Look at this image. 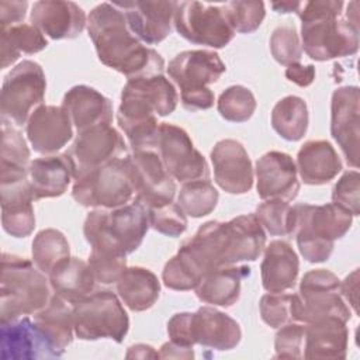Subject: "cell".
<instances>
[{
    "instance_id": "cell-19",
    "label": "cell",
    "mask_w": 360,
    "mask_h": 360,
    "mask_svg": "<svg viewBox=\"0 0 360 360\" xmlns=\"http://www.w3.org/2000/svg\"><path fill=\"white\" fill-rule=\"evenodd\" d=\"M129 31L149 45L162 42L172 31L177 1H114Z\"/></svg>"
},
{
    "instance_id": "cell-8",
    "label": "cell",
    "mask_w": 360,
    "mask_h": 360,
    "mask_svg": "<svg viewBox=\"0 0 360 360\" xmlns=\"http://www.w3.org/2000/svg\"><path fill=\"white\" fill-rule=\"evenodd\" d=\"M127 156L115 159L75 180L72 197L83 207L114 210L134 197Z\"/></svg>"
},
{
    "instance_id": "cell-41",
    "label": "cell",
    "mask_w": 360,
    "mask_h": 360,
    "mask_svg": "<svg viewBox=\"0 0 360 360\" xmlns=\"http://www.w3.org/2000/svg\"><path fill=\"white\" fill-rule=\"evenodd\" d=\"M217 108L221 117L226 121L245 122L256 110V98L248 87L235 84L221 93Z\"/></svg>"
},
{
    "instance_id": "cell-54",
    "label": "cell",
    "mask_w": 360,
    "mask_h": 360,
    "mask_svg": "<svg viewBox=\"0 0 360 360\" xmlns=\"http://www.w3.org/2000/svg\"><path fill=\"white\" fill-rule=\"evenodd\" d=\"M159 357H162V359H193L194 352H193V347L180 346L170 340L160 347Z\"/></svg>"
},
{
    "instance_id": "cell-13",
    "label": "cell",
    "mask_w": 360,
    "mask_h": 360,
    "mask_svg": "<svg viewBox=\"0 0 360 360\" xmlns=\"http://www.w3.org/2000/svg\"><path fill=\"white\" fill-rule=\"evenodd\" d=\"M300 322L308 323L319 318L336 316L349 321L352 312L340 292V280L325 269L304 274L300 283Z\"/></svg>"
},
{
    "instance_id": "cell-56",
    "label": "cell",
    "mask_w": 360,
    "mask_h": 360,
    "mask_svg": "<svg viewBox=\"0 0 360 360\" xmlns=\"http://www.w3.org/2000/svg\"><path fill=\"white\" fill-rule=\"evenodd\" d=\"M301 6V1H274L271 3V8L277 13H297Z\"/></svg>"
},
{
    "instance_id": "cell-30",
    "label": "cell",
    "mask_w": 360,
    "mask_h": 360,
    "mask_svg": "<svg viewBox=\"0 0 360 360\" xmlns=\"http://www.w3.org/2000/svg\"><path fill=\"white\" fill-rule=\"evenodd\" d=\"M295 166L301 180L312 186L326 184L342 170L335 148L323 139L307 141L297 153Z\"/></svg>"
},
{
    "instance_id": "cell-44",
    "label": "cell",
    "mask_w": 360,
    "mask_h": 360,
    "mask_svg": "<svg viewBox=\"0 0 360 360\" xmlns=\"http://www.w3.org/2000/svg\"><path fill=\"white\" fill-rule=\"evenodd\" d=\"M149 225L166 235V236H180L187 229V218L177 202H170L156 208H148Z\"/></svg>"
},
{
    "instance_id": "cell-25",
    "label": "cell",
    "mask_w": 360,
    "mask_h": 360,
    "mask_svg": "<svg viewBox=\"0 0 360 360\" xmlns=\"http://www.w3.org/2000/svg\"><path fill=\"white\" fill-rule=\"evenodd\" d=\"M31 22L52 39H72L82 34L87 21L86 14L73 1L41 0L34 3Z\"/></svg>"
},
{
    "instance_id": "cell-7",
    "label": "cell",
    "mask_w": 360,
    "mask_h": 360,
    "mask_svg": "<svg viewBox=\"0 0 360 360\" xmlns=\"http://www.w3.org/2000/svg\"><path fill=\"white\" fill-rule=\"evenodd\" d=\"M72 318L75 333L82 340L112 339L121 343L129 329L128 315L110 290L93 291L72 305Z\"/></svg>"
},
{
    "instance_id": "cell-20",
    "label": "cell",
    "mask_w": 360,
    "mask_h": 360,
    "mask_svg": "<svg viewBox=\"0 0 360 360\" xmlns=\"http://www.w3.org/2000/svg\"><path fill=\"white\" fill-rule=\"evenodd\" d=\"M226 70L225 63L214 51L195 49L177 53L167 66V73L181 93L208 89ZM180 93V94H181Z\"/></svg>"
},
{
    "instance_id": "cell-33",
    "label": "cell",
    "mask_w": 360,
    "mask_h": 360,
    "mask_svg": "<svg viewBox=\"0 0 360 360\" xmlns=\"http://www.w3.org/2000/svg\"><path fill=\"white\" fill-rule=\"evenodd\" d=\"M117 292L131 311L141 312L149 309L158 301L160 283L149 269L128 267L117 281Z\"/></svg>"
},
{
    "instance_id": "cell-6",
    "label": "cell",
    "mask_w": 360,
    "mask_h": 360,
    "mask_svg": "<svg viewBox=\"0 0 360 360\" xmlns=\"http://www.w3.org/2000/svg\"><path fill=\"white\" fill-rule=\"evenodd\" d=\"M295 239L298 250L309 263L329 259L336 239L352 226L353 215L336 204H295Z\"/></svg>"
},
{
    "instance_id": "cell-14",
    "label": "cell",
    "mask_w": 360,
    "mask_h": 360,
    "mask_svg": "<svg viewBox=\"0 0 360 360\" xmlns=\"http://www.w3.org/2000/svg\"><path fill=\"white\" fill-rule=\"evenodd\" d=\"M156 152L174 180L183 184L194 180H210V167L205 158L194 148L183 128L160 122Z\"/></svg>"
},
{
    "instance_id": "cell-38",
    "label": "cell",
    "mask_w": 360,
    "mask_h": 360,
    "mask_svg": "<svg viewBox=\"0 0 360 360\" xmlns=\"http://www.w3.org/2000/svg\"><path fill=\"white\" fill-rule=\"evenodd\" d=\"M218 191L210 180L184 183L177 195V204L191 218H201L214 211L218 202Z\"/></svg>"
},
{
    "instance_id": "cell-42",
    "label": "cell",
    "mask_w": 360,
    "mask_h": 360,
    "mask_svg": "<svg viewBox=\"0 0 360 360\" xmlns=\"http://www.w3.org/2000/svg\"><path fill=\"white\" fill-rule=\"evenodd\" d=\"M224 8L233 31L240 34L256 31L266 15L263 1H229Z\"/></svg>"
},
{
    "instance_id": "cell-29",
    "label": "cell",
    "mask_w": 360,
    "mask_h": 360,
    "mask_svg": "<svg viewBox=\"0 0 360 360\" xmlns=\"http://www.w3.org/2000/svg\"><path fill=\"white\" fill-rule=\"evenodd\" d=\"M260 270L262 284L266 291L285 292L295 285L300 271L298 256L285 240H271L264 248Z\"/></svg>"
},
{
    "instance_id": "cell-45",
    "label": "cell",
    "mask_w": 360,
    "mask_h": 360,
    "mask_svg": "<svg viewBox=\"0 0 360 360\" xmlns=\"http://www.w3.org/2000/svg\"><path fill=\"white\" fill-rule=\"evenodd\" d=\"M87 263L96 281L101 284L117 283L127 269V259L124 255L101 252L97 249H91Z\"/></svg>"
},
{
    "instance_id": "cell-12",
    "label": "cell",
    "mask_w": 360,
    "mask_h": 360,
    "mask_svg": "<svg viewBox=\"0 0 360 360\" xmlns=\"http://www.w3.org/2000/svg\"><path fill=\"white\" fill-rule=\"evenodd\" d=\"M1 225L14 238H25L35 228L32 201L27 167L0 165Z\"/></svg>"
},
{
    "instance_id": "cell-5",
    "label": "cell",
    "mask_w": 360,
    "mask_h": 360,
    "mask_svg": "<svg viewBox=\"0 0 360 360\" xmlns=\"http://www.w3.org/2000/svg\"><path fill=\"white\" fill-rule=\"evenodd\" d=\"M49 278L25 257L3 253L0 278V322L34 315L53 295Z\"/></svg>"
},
{
    "instance_id": "cell-28",
    "label": "cell",
    "mask_w": 360,
    "mask_h": 360,
    "mask_svg": "<svg viewBox=\"0 0 360 360\" xmlns=\"http://www.w3.org/2000/svg\"><path fill=\"white\" fill-rule=\"evenodd\" d=\"M27 174L34 200L62 195L73 179L72 165L66 153L46 155L31 160Z\"/></svg>"
},
{
    "instance_id": "cell-32",
    "label": "cell",
    "mask_w": 360,
    "mask_h": 360,
    "mask_svg": "<svg viewBox=\"0 0 360 360\" xmlns=\"http://www.w3.org/2000/svg\"><path fill=\"white\" fill-rule=\"evenodd\" d=\"M53 294L70 305L82 301L94 290L96 278L87 262L79 257H68L56 264L48 274Z\"/></svg>"
},
{
    "instance_id": "cell-11",
    "label": "cell",
    "mask_w": 360,
    "mask_h": 360,
    "mask_svg": "<svg viewBox=\"0 0 360 360\" xmlns=\"http://www.w3.org/2000/svg\"><path fill=\"white\" fill-rule=\"evenodd\" d=\"M173 24L184 39L217 49L226 46L235 35L224 4L180 1L174 11Z\"/></svg>"
},
{
    "instance_id": "cell-23",
    "label": "cell",
    "mask_w": 360,
    "mask_h": 360,
    "mask_svg": "<svg viewBox=\"0 0 360 360\" xmlns=\"http://www.w3.org/2000/svg\"><path fill=\"white\" fill-rule=\"evenodd\" d=\"M27 138L38 153L52 155L73 136V125L63 107L39 105L25 124Z\"/></svg>"
},
{
    "instance_id": "cell-1",
    "label": "cell",
    "mask_w": 360,
    "mask_h": 360,
    "mask_svg": "<svg viewBox=\"0 0 360 360\" xmlns=\"http://www.w3.org/2000/svg\"><path fill=\"white\" fill-rule=\"evenodd\" d=\"M266 233L255 214L231 221H208L186 240L177 257L200 281L204 273L256 260L264 249Z\"/></svg>"
},
{
    "instance_id": "cell-43",
    "label": "cell",
    "mask_w": 360,
    "mask_h": 360,
    "mask_svg": "<svg viewBox=\"0 0 360 360\" xmlns=\"http://www.w3.org/2000/svg\"><path fill=\"white\" fill-rule=\"evenodd\" d=\"M270 51L273 58L284 66L300 63L302 46L294 25L277 27L270 38Z\"/></svg>"
},
{
    "instance_id": "cell-17",
    "label": "cell",
    "mask_w": 360,
    "mask_h": 360,
    "mask_svg": "<svg viewBox=\"0 0 360 360\" xmlns=\"http://www.w3.org/2000/svg\"><path fill=\"white\" fill-rule=\"evenodd\" d=\"M360 91L356 86H343L333 91L330 104V134L340 146L347 165L359 166V114Z\"/></svg>"
},
{
    "instance_id": "cell-35",
    "label": "cell",
    "mask_w": 360,
    "mask_h": 360,
    "mask_svg": "<svg viewBox=\"0 0 360 360\" xmlns=\"http://www.w3.org/2000/svg\"><path fill=\"white\" fill-rule=\"evenodd\" d=\"M48 41L44 34L32 24H17L0 30V52L1 68L6 69L13 65L22 53H37L45 49Z\"/></svg>"
},
{
    "instance_id": "cell-22",
    "label": "cell",
    "mask_w": 360,
    "mask_h": 360,
    "mask_svg": "<svg viewBox=\"0 0 360 360\" xmlns=\"http://www.w3.org/2000/svg\"><path fill=\"white\" fill-rule=\"evenodd\" d=\"M256 188L262 200L291 201L300 191L294 159L284 152L270 150L256 162Z\"/></svg>"
},
{
    "instance_id": "cell-18",
    "label": "cell",
    "mask_w": 360,
    "mask_h": 360,
    "mask_svg": "<svg viewBox=\"0 0 360 360\" xmlns=\"http://www.w3.org/2000/svg\"><path fill=\"white\" fill-rule=\"evenodd\" d=\"M0 325L3 360L60 357L45 332L28 316L0 322Z\"/></svg>"
},
{
    "instance_id": "cell-55",
    "label": "cell",
    "mask_w": 360,
    "mask_h": 360,
    "mask_svg": "<svg viewBox=\"0 0 360 360\" xmlns=\"http://www.w3.org/2000/svg\"><path fill=\"white\" fill-rule=\"evenodd\" d=\"M127 357L131 359V357H135V359H148V357H159V353L153 350L152 346L149 345H135V346H131L128 349V353H127Z\"/></svg>"
},
{
    "instance_id": "cell-50",
    "label": "cell",
    "mask_w": 360,
    "mask_h": 360,
    "mask_svg": "<svg viewBox=\"0 0 360 360\" xmlns=\"http://www.w3.org/2000/svg\"><path fill=\"white\" fill-rule=\"evenodd\" d=\"M28 3L14 1V0H1L0 1V30L21 24L25 17Z\"/></svg>"
},
{
    "instance_id": "cell-34",
    "label": "cell",
    "mask_w": 360,
    "mask_h": 360,
    "mask_svg": "<svg viewBox=\"0 0 360 360\" xmlns=\"http://www.w3.org/2000/svg\"><path fill=\"white\" fill-rule=\"evenodd\" d=\"M34 321L45 332L51 343L62 356L73 340L75 329L72 305L59 295L53 294L46 307L34 314Z\"/></svg>"
},
{
    "instance_id": "cell-21",
    "label": "cell",
    "mask_w": 360,
    "mask_h": 360,
    "mask_svg": "<svg viewBox=\"0 0 360 360\" xmlns=\"http://www.w3.org/2000/svg\"><path fill=\"white\" fill-rule=\"evenodd\" d=\"M215 183L229 194H245L253 186V167L245 146L235 139H222L211 150Z\"/></svg>"
},
{
    "instance_id": "cell-15",
    "label": "cell",
    "mask_w": 360,
    "mask_h": 360,
    "mask_svg": "<svg viewBox=\"0 0 360 360\" xmlns=\"http://www.w3.org/2000/svg\"><path fill=\"white\" fill-rule=\"evenodd\" d=\"M72 165L73 179L127 156V145L121 134L111 125H98L79 132L72 146L65 152Z\"/></svg>"
},
{
    "instance_id": "cell-2",
    "label": "cell",
    "mask_w": 360,
    "mask_h": 360,
    "mask_svg": "<svg viewBox=\"0 0 360 360\" xmlns=\"http://www.w3.org/2000/svg\"><path fill=\"white\" fill-rule=\"evenodd\" d=\"M87 32L98 59L127 79L162 75L163 58L129 31L124 13L114 3H101L90 11Z\"/></svg>"
},
{
    "instance_id": "cell-39",
    "label": "cell",
    "mask_w": 360,
    "mask_h": 360,
    "mask_svg": "<svg viewBox=\"0 0 360 360\" xmlns=\"http://www.w3.org/2000/svg\"><path fill=\"white\" fill-rule=\"evenodd\" d=\"M255 215L270 235L287 236L294 233L295 210L294 205L288 204V201L278 198L264 200L257 205Z\"/></svg>"
},
{
    "instance_id": "cell-3",
    "label": "cell",
    "mask_w": 360,
    "mask_h": 360,
    "mask_svg": "<svg viewBox=\"0 0 360 360\" xmlns=\"http://www.w3.org/2000/svg\"><path fill=\"white\" fill-rule=\"evenodd\" d=\"M343 1H301V38L305 53L315 60L354 55L359 49V24L340 18Z\"/></svg>"
},
{
    "instance_id": "cell-52",
    "label": "cell",
    "mask_w": 360,
    "mask_h": 360,
    "mask_svg": "<svg viewBox=\"0 0 360 360\" xmlns=\"http://www.w3.org/2000/svg\"><path fill=\"white\" fill-rule=\"evenodd\" d=\"M285 77L300 87H307L315 79V66L314 65L304 66L301 63L290 65L285 69Z\"/></svg>"
},
{
    "instance_id": "cell-36",
    "label": "cell",
    "mask_w": 360,
    "mask_h": 360,
    "mask_svg": "<svg viewBox=\"0 0 360 360\" xmlns=\"http://www.w3.org/2000/svg\"><path fill=\"white\" fill-rule=\"evenodd\" d=\"M271 127L285 141H300L308 128V108L304 98L285 96L271 111Z\"/></svg>"
},
{
    "instance_id": "cell-40",
    "label": "cell",
    "mask_w": 360,
    "mask_h": 360,
    "mask_svg": "<svg viewBox=\"0 0 360 360\" xmlns=\"http://www.w3.org/2000/svg\"><path fill=\"white\" fill-rule=\"evenodd\" d=\"M260 316L270 328H280L285 323L300 322L298 294L270 292L260 298Z\"/></svg>"
},
{
    "instance_id": "cell-27",
    "label": "cell",
    "mask_w": 360,
    "mask_h": 360,
    "mask_svg": "<svg viewBox=\"0 0 360 360\" xmlns=\"http://www.w3.org/2000/svg\"><path fill=\"white\" fill-rule=\"evenodd\" d=\"M304 359H345L349 342L346 321L336 316L319 318L304 323Z\"/></svg>"
},
{
    "instance_id": "cell-37",
    "label": "cell",
    "mask_w": 360,
    "mask_h": 360,
    "mask_svg": "<svg viewBox=\"0 0 360 360\" xmlns=\"http://www.w3.org/2000/svg\"><path fill=\"white\" fill-rule=\"evenodd\" d=\"M31 253L34 264L45 274H49L56 264L70 256L68 239L53 228L42 229L35 235Z\"/></svg>"
},
{
    "instance_id": "cell-9",
    "label": "cell",
    "mask_w": 360,
    "mask_h": 360,
    "mask_svg": "<svg viewBox=\"0 0 360 360\" xmlns=\"http://www.w3.org/2000/svg\"><path fill=\"white\" fill-rule=\"evenodd\" d=\"M45 73L39 63L22 60L4 77L1 86V120L17 127L27 124L30 115L44 103Z\"/></svg>"
},
{
    "instance_id": "cell-24",
    "label": "cell",
    "mask_w": 360,
    "mask_h": 360,
    "mask_svg": "<svg viewBox=\"0 0 360 360\" xmlns=\"http://www.w3.org/2000/svg\"><path fill=\"white\" fill-rule=\"evenodd\" d=\"M188 332L191 345L215 350H231L239 345L242 338L239 323L212 307H201L190 312Z\"/></svg>"
},
{
    "instance_id": "cell-49",
    "label": "cell",
    "mask_w": 360,
    "mask_h": 360,
    "mask_svg": "<svg viewBox=\"0 0 360 360\" xmlns=\"http://www.w3.org/2000/svg\"><path fill=\"white\" fill-rule=\"evenodd\" d=\"M162 280L167 288L177 291H187L191 288L194 290L195 285L198 284V280L190 273V270L183 264V262L177 256H173L165 264Z\"/></svg>"
},
{
    "instance_id": "cell-46",
    "label": "cell",
    "mask_w": 360,
    "mask_h": 360,
    "mask_svg": "<svg viewBox=\"0 0 360 360\" xmlns=\"http://www.w3.org/2000/svg\"><path fill=\"white\" fill-rule=\"evenodd\" d=\"M1 163L20 167H28L30 149L21 132L8 125L7 121L1 124Z\"/></svg>"
},
{
    "instance_id": "cell-48",
    "label": "cell",
    "mask_w": 360,
    "mask_h": 360,
    "mask_svg": "<svg viewBox=\"0 0 360 360\" xmlns=\"http://www.w3.org/2000/svg\"><path fill=\"white\" fill-rule=\"evenodd\" d=\"M305 325L298 322L285 323L278 328L274 340L276 357L278 359H302Z\"/></svg>"
},
{
    "instance_id": "cell-51",
    "label": "cell",
    "mask_w": 360,
    "mask_h": 360,
    "mask_svg": "<svg viewBox=\"0 0 360 360\" xmlns=\"http://www.w3.org/2000/svg\"><path fill=\"white\" fill-rule=\"evenodd\" d=\"M181 104L188 111H197V110H208L214 105V93L210 89L191 91V93H181L180 94Z\"/></svg>"
},
{
    "instance_id": "cell-47",
    "label": "cell",
    "mask_w": 360,
    "mask_h": 360,
    "mask_svg": "<svg viewBox=\"0 0 360 360\" xmlns=\"http://www.w3.org/2000/svg\"><path fill=\"white\" fill-rule=\"evenodd\" d=\"M360 174L357 170L346 172L333 186L332 202L353 217L360 214Z\"/></svg>"
},
{
    "instance_id": "cell-31",
    "label": "cell",
    "mask_w": 360,
    "mask_h": 360,
    "mask_svg": "<svg viewBox=\"0 0 360 360\" xmlns=\"http://www.w3.org/2000/svg\"><path fill=\"white\" fill-rule=\"evenodd\" d=\"M250 274L248 266H226L202 274L195 285V295L205 304L232 307L240 295V283Z\"/></svg>"
},
{
    "instance_id": "cell-10",
    "label": "cell",
    "mask_w": 360,
    "mask_h": 360,
    "mask_svg": "<svg viewBox=\"0 0 360 360\" xmlns=\"http://www.w3.org/2000/svg\"><path fill=\"white\" fill-rule=\"evenodd\" d=\"M179 101L174 86L163 75L128 79L121 91L117 121H145L172 114Z\"/></svg>"
},
{
    "instance_id": "cell-16",
    "label": "cell",
    "mask_w": 360,
    "mask_h": 360,
    "mask_svg": "<svg viewBox=\"0 0 360 360\" xmlns=\"http://www.w3.org/2000/svg\"><path fill=\"white\" fill-rule=\"evenodd\" d=\"M127 162L135 198L146 208L173 202L176 183L156 150H135L132 155H127Z\"/></svg>"
},
{
    "instance_id": "cell-53",
    "label": "cell",
    "mask_w": 360,
    "mask_h": 360,
    "mask_svg": "<svg viewBox=\"0 0 360 360\" xmlns=\"http://www.w3.org/2000/svg\"><path fill=\"white\" fill-rule=\"evenodd\" d=\"M340 292L353 311L357 312V294H359V270H353L343 281H340Z\"/></svg>"
},
{
    "instance_id": "cell-26",
    "label": "cell",
    "mask_w": 360,
    "mask_h": 360,
    "mask_svg": "<svg viewBox=\"0 0 360 360\" xmlns=\"http://www.w3.org/2000/svg\"><path fill=\"white\" fill-rule=\"evenodd\" d=\"M72 125L79 132L98 125H110L112 120V104L96 89L77 84L69 89L62 101Z\"/></svg>"
},
{
    "instance_id": "cell-4",
    "label": "cell",
    "mask_w": 360,
    "mask_h": 360,
    "mask_svg": "<svg viewBox=\"0 0 360 360\" xmlns=\"http://www.w3.org/2000/svg\"><path fill=\"white\" fill-rule=\"evenodd\" d=\"M149 226L148 208L135 198L114 210L90 211L83 233L91 249L127 256L141 246Z\"/></svg>"
}]
</instances>
